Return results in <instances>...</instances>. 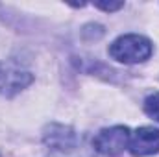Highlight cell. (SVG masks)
Masks as SVG:
<instances>
[{"mask_svg":"<svg viewBox=\"0 0 159 157\" xmlns=\"http://www.w3.org/2000/svg\"><path fill=\"white\" fill-rule=\"evenodd\" d=\"M98 9H104V11H117V9H120L124 4L122 2H109V4H106V2H96L94 4Z\"/></svg>","mask_w":159,"mask_h":157,"instance_id":"7","label":"cell"},{"mask_svg":"<svg viewBox=\"0 0 159 157\" xmlns=\"http://www.w3.org/2000/svg\"><path fill=\"white\" fill-rule=\"evenodd\" d=\"M50 157H57V155H50Z\"/></svg>","mask_w":159,"mask_h":157,"instance_id":"8","label":"cell"},{"mask_svg":"<svg viewBox=\"0 0 159 157\" xmlns=\"http://www.w3.org/2000/svg\"><path fill=\"white\" fill-rule=\"evenodd\" d=\"M43 141L48 148L59 154H69L78 146L76 131L70 126H63V124H48L43 131Z\"/></svg>","mask_w":159,"mask_h":157,"instance_id":"4","label":"cell"},{"mask_svg":"<svg viewBox=\"0 0 159 157\" xmlns=\"http://www.w3.org/2000/svg\"><path fill=\"white\" fill-rule=\"evenodd\" d=\"M152 52H154V46L150 39L137 35V34L122 35L117 41H113V44L109 46V56L124 65L143 63L152 56Z\"/></svg>","mask_w":159,"mask_h":157,"instance_id":"1","label":"cell"},{"mask_svg":"<svg viewBox=\"0 0 159 157\" xmlns=\"http://www.w3.org/2000/svg\"><path fill=\"white\" fill-rule=\"evenodd\" d=\"M128 142H129V129L126 126L106 128L93 139L94 150L104 157L120 155L128 148Z\"/></svg>","mask_w":159,"mask_h":157,"instance_id":"2","label":"cell"},{"mask_svg":"<svg viewBox=\"0 0 159 157\" xmlns=\"http://www.w3.org/2000/svg\"><path fill=\"white\" fill-rule=\"evenodd\" d=\"M128 148L133 155H154L159 152V129L152 126L137 128L133 133H129Z\"/></svg>","mask_w":159,"mask_h":157,"instance_id":"5","label":"cell"},{"mask_svg":"<svg viewBox=\"0 0 159 157\" xmlns=\"http://www.w3.org/2000/svg\"><path fill=\"white\" fill-rule=\"evenodd\" d=\"M34 81V74L13 65V63H0V94L13 96L26 89Z\"/></svg>","mask_w":159,"mask_h":157,"instance_id":"3","label":"cell"},{"mask_svg":"<svg viewBox=\"0 0 159 157\" xmlns=\"http://www.w3.org/2000/svg\"><path fill=\"white\" fill-rule=\"evenodd\" d=\"M144 111L148 117H152L154 120L159 122V92L150 94L146 100H144Z\"/></svg>","mask_w":159,"mask_h":157,"instance_id":"6","label":"cell"}]
</instances>
